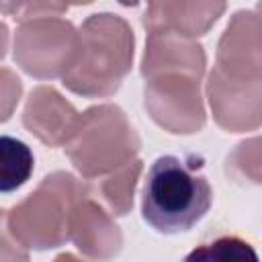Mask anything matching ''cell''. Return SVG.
Segmentation results:
<instances>
[{
  "mask_svg": "<svg viewBox=\"0 0 262 262\" xmlns=\"http://www.w3.org/2000/svg\"><path fill=\"white\" fill-rule=\"evenodd\" d=\"M205 66L207 55L196 41L170 33H147L141 57L143 104L164 131L190 135L205 127L207 113L201 96Z\"/></svg>",
  "mask_w": 262,
  "mask_h": 262,
  "instance_id": "cell-1",
  "label": "cell"
},
{
  "mask_svg": "<svg viewBox=\"0 0 262 262\" xmlns=\"http://www.w3.org/2000/svg\"><path fill=\"white\" fill-rule=\"evenodd\" d=\"M201 168L203 158L196 156H160L147 170L141 217L158 233L188 231L207 215L213 190Z\"/></svg>",
  "mask_w": 262,
  "mask_h": 262,
  "instance_id": "cell-2",
  "label": "cell"
},
{
  "mask_svg": "<svg viewBox=\"0 0 262 262\" xmlns=\"http://www.w3.org/2000/svg\"><path fill=\"white\" fill-rule=\"evenodd\" d=\"M135 37L125 18L92 14L78 31V53L61 76L63 86L84 98L113 96L133 66Z\"/></svg>",
  "mask_w": 262,
  "mask_h": 262,
  "instance_id": "cell-3",
  "label": "cell"
},
{
  "mask_svg": "<svg viewBox=\"0 0 262 262\" xmlns=\"http://www.w3.org/2000/svg\"><path fill=\"white\" fill-rule=\"evenodd\" d=\"M70 172H51L39 186L6 213L12 237L27 250H53L70 239V217L84 190Z\"/></svg>",
  "mask_w": 262,
  "mask_h": 262,
  "instance_id": "cell-4",
  "label": "cell"
},
{
  "mask_svg": "<svg viewBox=\"0 0 262 262\" xmlns=\"http://www.w3.org/2000/svg\"><path fill=\"white\" fill-rule=\"evenodd\" d=\"M63 147L74 168L90 180L131 162L141 141L123 108L106 102L80 113L78 125Z\"/></svg>",
  "mask_w": 262,
  "mask_h": 262,
  "instance_id": "cell-5",
  "label": "cell"
},
{
  "mask_svg": "<svg viewBox=\"0 0 262 262\" xmlns=\"http://www.w3.org/2000/svg\"><path fill=\"white\" fill-rule=\"evenodd\" d=\"M78 53L76 27L59 16H35L18 23L14 33V61L16 66L37 78H61L74 63Z\"/></svg>",
  "mask_w": 262,
  "mask_h": 262,
  "instance_id": "cell-6",
  "label": "cell"
},
{
  "mask_svg": "<svg viewBox=\"0 0 262 262\" xmlns=\"http://www.w3.org/2000/svg\"><path fill=\"white\" fill-rule=\"evenodd\" d=\"M211 74L233 84H262L260 16L256 10H239L231 16L217 43Z\"/></svg>",
  "mask_w": 262,
  "mask_h": 262,
  "instance_id": "cell-7",
  "label": "cell"
},
{
  "mask_svg": "<svg viewBox=\"0 0 262 262\" xmlns=\"http://www.w3.org/2000/svg\"><path fill=\"white\" fill-rule=\"evenodd\" d=\"M70 242L92 260L115 258L123 248V233L102 205L84 186L70 217Z\"/></svg>",
  "mask_w": 262,
  "mask_h": 262,
  "instance_id": "cell-8",
  "label": "cell"
},
{
  "mask_svg": "<svg viewBox=\"0 0 262 262\" xmlns=\"http://www.w3.org/2000/svg\"><path fill=\"white\" fill-rule=\"evenodd\" d=\"M143 27L147 33H170L194 39L205 33L225 12V0H145Z\"/></svg>",
  "mask_w": 262,
  "mask_h": 262,
  "instance_id": "cell-9",
  "label": "cell"
},
{
  "mask_svg": "<svg viewBox=\"0 0 262 262\" xmlns=\"http://www.w3.org/2000/svg\"><path fill=\"white\" fill-rule=\"evenodd\" d=\"M207 98L215 123L231 133L256 131L262 121V84H233L215 74L207 80Z\"/></svg>",
  "mask_w": 262,
  "mask_h": 262,
  "instance_id": "cell-10",
  "label": "cell"
},
{
  "mask_svg": "<svg viewBox=\"0 0 262 262\" xmlns=\"http://www.w3.org/2000/svg\"><path fill=\"white\" fill-rule=\"evenodd\" d=\"M80 113L53 86H37L25 104L23 125L47 147H63L76 125Z\"/></svg>",
  "mask_w": 262,
  "mask_h": 262,
  "instance_id": "cell-11",
  "label": "cell"
},
{
  "mask_svg": "<svg viewBox=\"0 0 262 262\" xmlns=\"http://www.w3.org/2000/svg\"><path fill=\"white\" fill-rule=\"evenodd\" d=\"M141 170H143V162L133 158L131 162L123 164L121 168L108 172L98 182V192L104 199V203L113 215L125 217L131 211L133 194H135V186L141 176Z\"/></svg>",
  "mask_w": 262,
  "mask_h": 262,
  "instance_id": "cell-12",
  "label": "cell"
},
{
  "mask_svg": "<svg viewBox=\"0 0 262 262\" xmlns=\"http://www.w3.org/2000/svg\"><path fill=\"white\" fill-rule=\"evenodd\" d=\"M35 158L31 147L10 135H0V192L20 188L33 174Z\"/></svg>",
  "mask_w": 262,
  "mask_h": 262,
  "instance_id": "cell-13",
  "label": "cell"
},
{
  "mask_svg": "<svg viewBox=\"0 0 262 262\" xmlns=\"http://www.w3.org/2000/svg\"><path fill=\"white\" fill-rule=\"evenodd\" d=\"M227 174L235 180H250L252 184L260 182V139L252 137L242 141L235 151L227 158Z\"/></svg>",
  "mask_w": 262,
  "mask_h": 262,
  "instance_id": "cell-14",
  "label": "cell"
},
{
  "mask_svg": "<svg viewBox=\"0 0 262 262\" xmlns=\"http://www.w3.org/2000/svg\"><path fill=\"white\" fill-rule=\"evenodd\" d=\"M246 256L256 260V254L250 248V244H246L233 235H223V237L213 239L211 244H203V248L188 254V260H194V258H201V260H211V258H215V260H244Z\"/></svg>",
  "mask_w": 262,
  "mask_h": 262,
  "instance_id": "cell-15",
  "label": "cell"
},
{
  "mask_svg": "<svg viewBox=\"0 0 262 262\" xmlns=\"http://www.w3.org/2000/svg\"><path fill=\"white\" fill-rule=\"evenodd\" d=\"M66 10L61 0H0V12L18 23L35 16H59Z\"/></svg>",
  "mask_w": 262,
  "mask_h": 262,
  "instance_id": "cell-16",
  "label": "cell"
},
{
  "mask_svg": "<svg viewBox=\"0 0 262 262\" xmlns=\"http://www.w3.org/2000/svg\"><path fill=\"white\" fill-rule=\"evenodd\" d=\"M23 82L20 78L6 68H0V123L8 121L20 100Z\"/></svg>",
  "mask_w": 262,
  "mask_h": 262,
  "instance_id": "cell-17",
  "label": "cell"
},
{
  "mask_svg": "<svg viewBox=\"0 0 262 262\" xmlns=\"http://www.w3.org/2000/svg\"><path fill=\"white\" fill-rule=\"evenodd\" d=\"M6 213L8 211L0 209V260H29L27 248H23L8 229Z\"/></svg>",
  "mask_w": 262,
  "mask_h": 262,
  "instance_id": "cell-18",
  "label": "cell"
},
{
  "mask_svg": "<svg viewBox=\"0 0 262 262\" xmlns=\"http://www.w3.org/2000/svg\"><path fill=\"white\" fill-rule=\"evenodd\" d=\"M6 49H8V27L0 20V59L6 55Z\"/></svg>",
  "mask_w": 262,
  "mask_h": 262,
  "instance_id": "cell-19",
  "label": "cell"
},
{
  "mask_svg": "<svg viewBox=\"0 0 262 262\" xmlns=\"http://www.w3.org/2000/svg\"><path fill=\"white\" fill-rule=\"evenodd\" d=\"M61 2H63L66 6H70V4H72V6H84V4H92L94 0H61Z\"/></svg>",
  "mask_w": 262,
  "mask_h": 262,
  "instance_id": "cell-20",
  "label": "cell"
}]
</instances>
